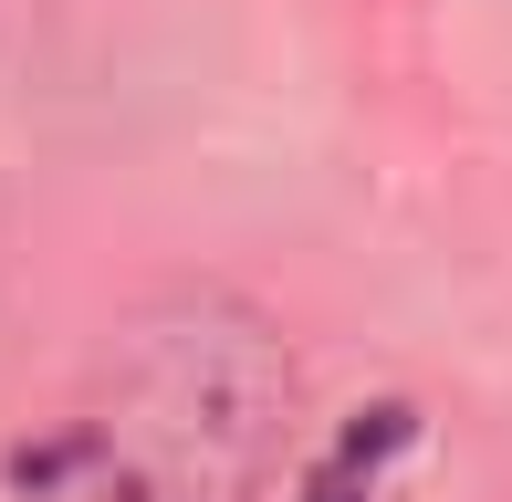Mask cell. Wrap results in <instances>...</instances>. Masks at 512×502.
Returning a JSON list of instances; mask_svg holds the SVG:
<instances>
[{"instance_id":"cell-1","label":"cell","mask_w":512,"mask_h":502,"mask_svg":"<svg viewBox=\"0 0 512 502\" xmlns=\"http://www.w3.org/2000/svg\"><path fill=\"white\" fill-rule=\"evenodd\" d=\"M293 429V356L230 293H168L105 356L84 471L115 502H241Z\"/></svg>"},{"instance_id":"cell-2","label":"cell","mask_w":512,"mask_h":502,"mask_svg":"<svg viewBox=\"0 0 512 502\" xmlns=\"http://www.w3.org/2000/svg\"><path fill=\"white\" fill-rule=\"evenodd\" d=\"M304 502H366V471H356V461H324Z\"/></svg>"}]
</instances>
